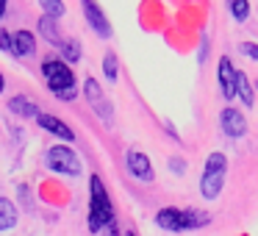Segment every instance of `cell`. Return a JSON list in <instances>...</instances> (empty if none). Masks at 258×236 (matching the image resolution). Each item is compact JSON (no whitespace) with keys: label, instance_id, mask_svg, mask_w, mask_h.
<instances>
[{"label":"cell","instance_id":"cell-21","mask_svg":"<svg viewBox=\"0 0 258 236\" xmlns=\"http://www.w3.org/2000/svg\"><path fill=\"white\" fill-rule=\"evenodd\" d=\"M103 73H106L108 81H117V75H119V62H117V56H114V53H106V56H103Z\"/></svg>","mask_w":258,"mask_h":236},{"label":"cell","instance_id":"cell-23","mask_svg":"<svg viewBox=\"0 0 258 236\" xmlns=\"http://www.w3.org/2000/svg\"><path fill=\"white\" fill-rule=\"evenodd\" d=\"M0 50L12 53V34H9V31H0Z\"/></svg>","mask_w":258,"mask_h":236},{"label":"cell","instance_id":"cell-18","mask_svg":"<svg viewBox=\"0 0 258 236\" xmlns=\"http://www.w3.org/2000/svg\"><path fill=\"white\" fill-rule=\"evenodd\" d=\"M228 12L236 23H244V20L250 17V3H247V0H228Z\"/></svg>","mask_w":258,"mask_h":236},{"label":"cell","instance_id":"cell-19","mask_svg":"<svg viewBox=\"0 0 258 236\" xmlns=\"http://www.w3.org/2000/svg\"><path fill=\"white\" fill-rule=\"evenodd\" d=\"M61 56L67 58L70 64H75V62H81V45H78V39H64L61 42Z\"/></svg>","mask_w":258,"mask_h":236},{"label":"cell","instance_id":"cell-17","mask_svg":"<svg viewBox=\"0 0 258 236\" xmlns=\"http://www.w3.org/2000/svg\"><path fill=\"white\" fill-rule=\"evenodd\" d=\"M36 28H39V34L45 36L50 45H56V47H61V34H58V28H56V20H50V17H39V23H36Z\"/></svg>","mask_w":258,"mask_h":236},{"label":"cell","instance_id":"cell-15","mask_svg":"<svg viewBox=\"0 0 258 236\" xmlns=\"http://www.w3.org/2000/svg\"><path fill=\"white\" fill-rule=\"evenodd\" d=\"M236 97H241L244 106H255V92H252V81L244 73L236 70Z\"/></svg>","mask_w":258,"mask_h":236},{"label":"cell","instance_id":"cell-5","mask_svg":"<svg viewBox=\"0 0 258 236\" xmlns=\"http://www.w3.org/2000/svg\"><path fill=\"white\" fill-rule=\"evenodd\" d=\"M81 9H84V17L89 23V28L100 39H111V23H108V17L103 14V9L97 6L95 0H81Z\"/></svg>","mask_w":258,"mask_h":236},{"label":"cell","instance_id":"cell-27","mask_svg":"<svg viewBox=\"0 0 258 236\" xmlns=\"http://www.w3.org/2000/svg\"><path fill=\"white\" fill-rule=\"evenodd\" d=\"M125 236H136V233H125Z\"/></svg>","mask_w":258,"mask_h":236},{"label":"cell","instance_id":"cell-14","mask_svg":"<svg viewBox=\"0 0 258 236\" xmlns=\"http://www.w3.org/2000/svg\"><path fill=\"white\" fill-rule=\"evenodd\" d=\"M9 108H12L14 114H20V117H36L39 114V108H36V103L31 100V97H25V95H14L12 100H9Z\"/></svg>","mask_w":258,"mask_h":236},{"label":"cell","instance_id":"cell-3","mask_svg":"<svg viewBox=\"0 0 258 236\" xmlns=\"http://www.w3.org/2000/svg\"><path fill=\"white\" fill-rule=\"evenodd\" d=\"M225 175H228V158H225L222 153H211V156L206 158V169H203V178H200L203 197L217 200L219 192H222Z\"/></svg>","mask_w":258,"mask_h":236},{"label":"cell","instance_id":"cell-8","mask_svg":"<svg viewBox=\"0 0 258 236\" xmlns=\"http://www.w3.org/2000/svg\"><path fill=\"white\" fill-rule=\"evenodd\" d=\"M219 125H222V134L230 136V139H239V136L247 134L244 114H241L239 108H233V106H228V108H222V111H219Z\"/></svg>","mask_w":258,"mask_h":236},{"label":"cell","instance_id":"cell-1","mask_svg":"<svg viewBox=\"0 0 258 236\" xmlns=\"http://www.w3.org/2000/svg\"><path fill=\"white\" fill-rule=\"evenodd\" d=\"M111 222H114V206L106 192V184L100 181V175H92L89 178V230L100 233Z\"/></svg>","mask_w":258,"mask_h":236},{"label":"cell","instance_id":"cell-24","mask_svg":"<svg viewBox=\"0 0 258 236\" xmlns=\"http://www.w3.org/2000/svg\"><path fill=\"white\" fill-rule=\"evenodd\" d=\"M169 167H172V169H175V172H178V175H180V172H183V167H186V164H183V161H180V158H172V161H169Z\"/></svg>","mask_w":258,"mask_h":236},{"label":"cell","instance_id":"cell-20","mask_svg":"<svg viewBox=\"0 0 258 236\" xmlns=\"http://www.w3.org/2000/svg\"><path fill=\"white\" fill-rule=\"evenodd\" d=\"M42 12H45V17L50 20H61L64 17V3L61 0H39Z\"/></svg>","mask_w":258,"mask_h":236},{"label":"cell","instance_id":"cell-12","mask_svg":"<svg viewBox=\"0 0 258 236\" xmlns=\"http://www.w3.org/2000/svg\"><path fill=\"white\" fill-rule=\"evenodd\" d=\"M156 225L164 230H183V211L175 206H167L156 214Z\"/></svg>","mask_w":258,"mask_h":236},{"label":"cell","instance_id":"cell-26","mask_svg":"<svg viewBox=\"0 0 258 236\" xmlns=\"http://www.w3.org/2000/svg\"><path fill=\"white\" fill-rule=\"evenodd\" d=\"M3 86H6V81H3V75H0V92H3Z\"/></svg>","mask_w":258,"mask_h":236},{"label":"cell","instance_id":"cell-28","mask_svg":"<svg viewBox=\"0 0 258 236\" xmlns=\"http://www.w3.org/2000/svg\"><path fill=\"white\" fill-rule=\"evenodd\" d=\"M255 84H258V81H255Z\"/></svg>","mask_w":258,"mask_h":236},{"label":"cell","instance_id":"cell-13","mask_svg":"<svg viewBox=\"0 0 258 236\" xmlns=\"http://www.w3.org/2000/svg\"><path fill=\"white\" fill-rule=\"evenodd\" d=\"M17 219H20L17 206H14L9 197H0V233H3V230H12L14 225H17Z\"/></svg>","mask_w":258,"mask_h":236},{"label":"cell","instance_id":"cell-9","mask_svg":"<svg viewBox=\"0 0 258 236\" xmlns=\"http://www.w3.org/2000/svg\"><path fill=\"white\" fill-rule=\"evenodd\" d=\"M219 89H222V97L225 100H233L236 97V70H233V62H230L228 56L219 58Z\"/></svg>","mask_w":258,"mask_h":236},{"label":"cell","instance_id":"cell-10","mask_svg":"<svg viewBox=\"0 0 258 236\" xmlns=\"http://www.w3.org/2000/svg\"><path fill=\"white\" fill-rule=\"evenodd\" d=\"M36 123H39L42 128L47 131V134L58 136V139H64V142H73V139H75L73 128H70V125L64 123V120L53 117V114H45V111H39V114H36Z\"/></svg>","mask_w":258,"mask_h":236},{"label":"cell","instance_id":"cell-4","mask_svg":"<svg viewBox=\"0 0 258 236\" xmlns=\"http://www.w3.org/2000/svg\"><path fill=\"white\" fill-rule=\"evenodd\" d=\"M45 161H47V169H50V172H56V175H70V178H78V175L84 172L78 153H75L73 147H67V145L47 147Z\"/></svg>","mask_w":258,"mask_h":236},{"label":"cell","instance_id":"cell-6","mask_svg":"<svg viewBox=\"0 0 258 236\" xmlns=\"http://www.w3.org/2000/svg\"><path fill=\"white\" fill-rule=\"evenodd\" d=\"M84 95H86V100H89V106L95 108L97 117H100L103 123H111V106H108L106 95H103L100 84H97L95 78H86L84 81Z\"/></svg>","mask_w":258,"mask_h":236},{"label":"cell","instance_id":"cell-16","mask_svg":"<svg viewBox=\"0 0 258 236\" xmlns=\"http://www.w3.org/2000/svg\"><path fill=\"white\" fill-rule=\"evenodd\" d=\"M211 222V214L200 211V208H186L183 211V230H195V228H203V225Z\"/></svg>","mask_w":258,"mask_h":236},{"label":"cell","instance_id":"cell-25","mask_svg":"<svg viewBox=\"0 0 258 236\" xmlns=\"http://www.w3.org/2000/svg\"><path fill=\"white\" fill-rule=\"evenodd\" d=\"M6 14V0H0V17Z\"/></svg>","mask_w":258,"mask_h":236},{"label":"cell","instance_id":"cell-2","mask_svg":"<svg viewBox=\"0 0 258 236\" xmlns=\"http://www.w3.org/2000/svg\"><path fill=\"white\" fill-rule=\"evenodd\" d=\"M42 75H45V84L58 100H75L78 89H75V75L67 67V62L61 58H50V62L42 64Z\"/></svg>","mask_w":258,"mask_h":236},{"label":"cell","instance_id":"cell-7","mask_svg":"<svg viewBox=\"0 0 258 236\" xmlns=\"http://www.w3.org/2000/svg\"><path fill=\"white\" fill-rule=\"evenodd\" d=\"M125 167H128V172L134 175L136 181H142V184H150V181L156 178L150 158H147L142 150H128L125 153Z\"/></svg>","mask_w":258,"mask_h":236},{"label":"cell","instance_id":"cell-11","mask_svg":"<svg viewBox=\"0 0 258 236\" xmlns=\"http://www.w3.org/2000/svg\"><path fill=\"white\" fill-rule=\"evenodd\" d=\"M12 53L20 58H28L36 53V36L31 34V31H17V34H12Z\"/></svg>","mask_w":258,"mask_h":236},{"label":"cell","instance_id":"cell-22","mask_svg":"<svg viewBox=\"0 0 258 236\" xmlns=\"http://www.w3.org/2000/svg\"><path fill=\"white\" fill-rule=\"evenodd\" d=\"M239 50L244 53L247 58H252V62H258V45H255V42H241V45H239Z\"/></svg>","mask_w":258,"mask_h":236}]
</instances>
